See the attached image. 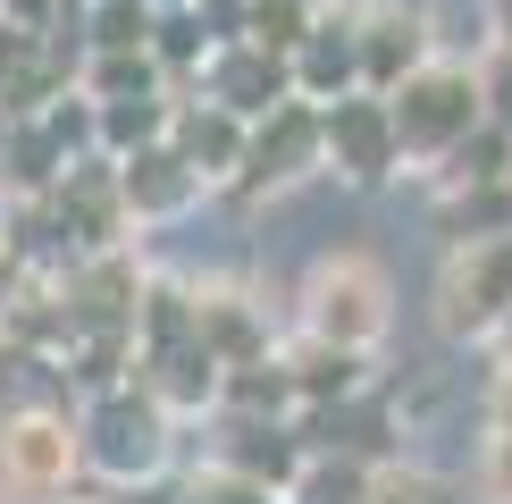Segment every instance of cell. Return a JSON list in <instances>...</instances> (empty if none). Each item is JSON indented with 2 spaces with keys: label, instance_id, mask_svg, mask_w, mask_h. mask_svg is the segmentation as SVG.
<instances>
[{
  "label": "cell",
  "instance_id": "obj_1",
  "mask_svg": "<svg viewBox=\"0 0 512 504\" xmlns=\"http://www.w3.org/2000/svg\"><path fill=\"white\" fill-rule=\"evenodd\" d=\"M76 437H84V479H101V488H152V479L177 471V412L143 378H126L110 395H84Z\"/></svg>",
  "mask_w": 512,
  "mask_h": 504
},
{
  "label": "cell",
  "instance_id": "obj_2",
  "mask_svg": "<svg viewBox=\"0 0 512 504\" xmlns=\"http://www.w3.org/2000/svg\"><path fill=\"white\" fill-rule=\"evenodd\" d=\"M395 328V278L370 261V252H319L303 294H294V336H319V345H345V353H370L387 345Z\"/></svg>",
  "mask_w": 512,
  "mask_h": 504
},
{
  "label": "cell",
  "instance_id": "obj_3",
  "mask_svg": "<svg viewBox=\"0 0 512 504\" xmlns=\"http://www.w3.org/2000/svg\"><path fill=\"white\" fill-rule=\"evenodd\" d=\"M395 101V135H403V168H437L462 152V143L487 126V101H479V59L471 51H437Z\"/></svg>",
  "mask_w": 512,
  "mask_h": 504
},
{
  "label": "cell",
  "instance_id": "obj_4",
  "mask_svg": "<svg viewBox=\"0 0 512 504\" xmlns=\"http://www.w3.org/2000/svg\"><path fill=\"white\" fill-rule=\"evenodd\" d=\"M429 320L445 345H496L512 320V236L496 244H445L437 286H429Z\"/></svg>",
  "mask_w": 512,
  "mask_h": 504
},
{
  "label": "cell",
  "instance_id": "obj_5",
  "mask_svg": "<svg viewBox=\"0 0 512 504\" xmlns=\"http://www.w3.org/2000/svg\"><path fill=\"white\" fill-rule=\"evenodd\" d=\"M84 479V437L76 412L34 395V404H9V496L17 504H59Z\"/></svg>",
  "mask_w": 512,
  "mask_h": 504
},
{
  "label": "cell",
  "instance_id": "obj_6",
  "mask_svg": "<svg viewBox=\"0 0 512 504\" xmlns=\"http://www.w3.org/2000/svg\"><path fill=\"white\" fill-rule=\"evenodd\" d=\"M202 462L210 471H236L269 496H294V479L311 471V446L294 420H261V412H210V437H202Z\"/></svg>",
  "mask_w": 512,
  "mask_h": 504
},
{
  "label": "cell",
  "instance_id": "obj_7",
  "mask_svg": "<svg viewBox=\"0 0 512 504\" xmlns=\"http://www.w3.org/2000/svg\"><path fill=\"white\" fill-rule=\"evenodd\" d=\"M328 168V126H319L311 101H286L252 126V152H244V177H236V202H277L294 185H311Z\"/></svg>",
  "mask_w": 512,
  "mask_h": 504
},
{
  "label": "cell",
  "instance_id": "obj_8",
  "mask_svg": "<svg viewBox=\"0 0 512 504\" xmlns=\"http://www.w3.org/2000/svg\"><path fill=\"white\" fill-rule=\"evenodd\" d=\"M319 126H328V177H345L353 194H378V185L403 177V135H395V101L387 93L328 101Z\"/></svg>",
  "mask_w": 512,
  "mask_h": 504
},
{
  "label": "cell",
  "instance_id": "obj_9",
  "mask_svg": "<svg viewBox=\"0 0 512 504\" xmlns=\"http://www.w3.org/2000/svg\"><path fill=\"white\" fill-rule=\"evenodd\" d=\"M445 51L429 0H361V93H403Z\"/></svg>",
  "mask_w": 512,
  "mask_h": 504
},
{
  "label": "cell",
  "instance_id": "obj_10",
  "mask_svg": "<svg viewBox=\"0 0 512 504\" xmlns=\"http://www.w3.org/2000/svg\"><path fill=\"white\" fill-rule=\"evenodd\" d=\"M51 219H59V236H68V252H76V261L135 244V219H126V194H118V160H110V152H84L68 177H59Z\"/></svg>",
  "mask_w": 512,
  "mask_h": 504
},
{
  "label": "cell",
  "instance_id": "obj_11",
  "mask_svg": "<svg viewBox=\"0 0 512 504\" xmlns=\"http://www.w3.org/2000/svg\"><path fill=\"white\" fill-rule=\"evenodd\" d=\"M59 294H68L76 336H135V311H143V294H152V269L135 261V244H118V252L76 261L68 278H59Z\"/></svg>",
  "mask_w": 512,
  "mask_h": 504
},
{
  "label": "cell",
  "instance_id": "obj_12",
  "mask_svg": "<svg viewBox=\"0 0 512 504\" xmlns=\"http://www.w3.org/2000/svg\"><path fill=\"white\" fill-rule=\"evenodd\" d=\"M303 429L311 454H345V462H370V471H387V462H403V404L395 387H370L353 395V404H319L294 420Z\"/></svg>",
  "mask_w": 512,
  "mask_h": 504
},
{
  "label": "cell",
  "instance_id": "obj_13",
  "mask_svg": "<svg viewBox=\"0 0 512 504\" xmlns=\"http://www.w3.org/2000/svg\"><path fill=\"white\" fill-rule=\"evenodd\" d=\"M194 328H202V345L219 353L227 370H252V362L277 353V311H269V294L244 286V278H194Z\"/></svg>",
  "mask_w": 512,
  "mask_h": 504
},
{
  "label": "cell",
  "instance_id": "obj_14",
  "mask_svg": "<svg viewBox=\"0 0 512 504\" xmlns=\"http://www.w3.org/2000/svg\"><path fill=\"white\" fill-rule=\"evenodd\" d=\"M194 93L219 101V110H236L244 126H261L269 110H286V101H294V59L261 51V42H219Z\"/></svg>",
  "mask_w": 512,
  "mask_h": 504
},
{
  "label": "cell",
  "instance_id": "obj_15",
  "mask_svg": "<svg viewBox=\"0 0 512 504\" xmlns=\"http://www.w3.org/2000/svg\"><path fill=\"white\" fill-rule=\"evenodd\" d=\"M168 143H177V160L194 168L202 185H227V194H236L244 152H252V126L236 110H219V101H202V93H177V126H168Z\"/></svg>",
  "mask_w": 512,
  "mask_h": 504
},
{
  "label": "cell",
  "instance_id": "obj_16",
  "mask_svg": "<svg viewBox=\"0 0 512 504\" xmlns=\"http://www.w3.org/2000/svg\"><path fill=\"white\" fill-rule=\"evenodd\" d=\"M361 93V9H319L311 42L294 51V101H311V110H328V101Z\"/></svg>",
  "mask_w": 512,
  "mask_h": 504
},
{
  "label": "cell",
  "instance_id": "obj_17",
  "mask_svg": "<svg viewBox=\"0 0 512 504\" xmlns=\"http://www.w3.org/2000/svg\"><path fill=\"white\" fill-rule=\"evenodd\" d=\"M118 194H126V219H135V227H177L210 185L177 160V143H152V152L118 160Z\"/></svg>",
  "mask_w": 512,
  "mask_h": 504
},
{
  "label": "cell",
  "instance_id": "obj_18",
  "mask_svg": "<svg viewBox=\"0 0 512 504\" xmlns=\"http://www.w3.org/2000/svg\"><path fill=\"white\" fill-rule=\"evenodd\" d=\"M277 362H286L294 395H303V412H319V404H353V395H370V387H378V362H370V353L319 345V336H294V345H277Z\"/></svg>",
  "mask_w": 512,
  "mask_h": 504
},
{
  "label": "cell",
  "instance_id": "obj_19",
  "mask_svg": "<svg viewBox=\"0 0 512 504\" xmlns=\"http://www.w3.org/2000/svg\"><path fill=\"white\" fill-rule=\"evenodd\" d=\"M68 143L51 135L42 118H17L9 126V152H0V210L9 202H51L59 194V177H68Z\"/></svg>",
  "mask_w": 512,
  "mask_h": 504
},
{
  "label": "cell",
  "instance_id": "obj_20",
  "mask_svg": "<svg viewBox=\"0 0 512 504\" xmlns=\"http://www.w3.org/2000/svg\"><path fill=\"white\" fill-rule=\"evenodd\" d=\"M84 101H152V93H168V76H160V59L152 51H84Z\"/></svg>",
  "mask_w": 512,
  "mask_h": 504
},
{
  "label": "cell",
  "instance_id": "obj_21",
  "mask_svg": "<svg viewBox=\"0 0 512 504\" xmlns=\"http://www.w3.org/2000/svg\"><path fill=\"white\" fill-rule=\"evenodd\" d=\"M437 236H445V244H496V236H512V185L437 194Z\"/></svg>",
  "mask_w": 512,
  "mask_h": 504
},
{
  "label": "cell",
  "instance_id": "obj_22",
  "mask_svg": "<svg viewBox=\"0 0 512 504\" xmlns=\"http://www.w3.org/2000/svg\"><path fill=\"white\" fill-rule=\"evenodd\" d=\"M210 51H219V34H210V17H202V9L160 17L152 59H160V76H168V93H194V84H202V68H210Z\"/></svg>",
  "mask_w": 512,
  "mask_h": 504
},
{
  "label": "cell",
  "instance_id": "obj_23",
  "mask_svg": "<svg viewBox=\"0 0 512 504\" xmlns=\"http://www.w3.org/2000/svg\"><path fill=\"white\" fill-rule=\"evenodd\" d=\"M471 185H512V135L504 126H479V135L437 168V194H471Z\"/></svg>",
  "mask_w": 512,
  "mask_h": 504
},
{
  "label": "cell",
  "instance_id": "obj_24",
  "mask_svg": "<svg viewBox=\"0 0 512 504\" xmlns=\"http://www.w3.org/2000/svg\"><path fill=\"white\" fill-rule=\"evenodd\" d=\"M76 26H84V51H152L160 17L143 9V0H93Z\"/></svg>",
  "mask_w": 512,
  "mask_h": 504
},
{
  "label": "cell",
  "instance_id": "obj_25",
  "mask_svg": "<svg viewBox=\"0 0 512 504\" xmlns=\"http://www.w3.org/2000/svg\"><path fill=\"white\" fill-rule=\"evenodd\" d=\"M311 26H319L311 0H244V42H261V51H277V59L303 51Z\"/></svg>",
  "mask_w": 512,
  "mask_h": 504
},
{
  "label": "cell",
  "instance_id": "obj_26",
  "mask_svg": "<svg viewBox=\"0 0 512 504\" xmlns=\"http://www.w3.org/2000/svg\"><path fill=\"white\" fill-rule=\"evenodd\" d=\"M370 488H378V471H370V462L311 454V471L294 479V496H286V504H370Z\"/></svg>",
  "mask_w": 512,
  "mask_h": 504
},
{
  "label": "cell",
  "instance_id": "obj_27",
  "mask_svg": "<svg viewBox=\"0 0 512 504\" xmlns=\"http://www.w3.org/2000/svg\"><path fill=\"white\" fill-rule=\"evenodd\" d=\"M370 504H462V479H445V471H429V462H387L378 471V488H370Z\"/></svg>",
  "mask_w": 512,
  "mask_h": 504
},
{
  "label": "cell",
  "instance_id": "obj_28",
  "mask_svg": "<svg viewBox=\"0 0 512 504\" xmlns=\"http://www.w3.org/2000/svg\"><path fill=\"white\" fill-rule=\"evenodd\" d=\"M168 504H286V496L252 488V479H236V471H210V462H194V471L168 488Z\"/></svg>",
  "mask_w": 512,
  "mask_h": 504
},
{
  "label": "cell",
  "instance_id": "obj_29",
  "mask_svg": "<svg viewBox=\"0 0 512 504\" xmlns=\"http://www.w3.org/2000/svg\"><path fill=\"white\" fill-rule=\"evenodd\" d=\"M479 101H487V126H504V135H512V51H504V42H487V51H479Z\"/></svg>",
  "mask_w": 512,
  "mask_h": 504
},
{
  "label": "cell",
  "instance_id": "obj_30",
  "mask_svg": "<svg viewBox=\"0 0 512 504\" xmlns=\"http://www.w3.org/2000/svg\"><path fill=\"white\" fill-rule=\"evenodd\" d=\"M471 488H479V504H512V437H487V446H479Z\"/></svg>",
  "mask_w": 512,
  "mask_h": 504
},
{
  "label": "cell",
  "instance_id": "obj_31",
  "mask_svg": "<svg viewBox=\"0 0 512 504\" xmlns=\"http://www.w3.org/2000/svg\"><path fill=\"white\" fill-rule=\"evenodd\" d=\"M0 17L26 26V34H59V26H68V0H0Z\"/></svg>",
  "mask_w": 512,
  "mask_h": 504
},
{
  "label": "cell",
  "instance_id": "obj_32",
  "mask_svg": "<svg viewBox=\"0 0 512 504\" xmlns=\"http://www.w3.org/2000/svg\"><path fill=\"white\" fill-rule=\"evenodd\" d=\"M479 437H512V370L487 378V395H479Z\"/></svg>",
  "mask_w": 512,
  "mask_h": 504
},
{
  "label": "cell",
  "instance_id": "obj_33",
  "mask_svg": "<svg viewBox=\"0 0 512 504\" xmlns=\"http://www.w3.org/2000/svg\"><path fill=\"white\" fill-rule=\"evenodd\" d=\"M26 286H34V261H26V252H17L9 236H0V311H9Z\"/></svg>",
  "mask_w": 512,
  "mask_h": 504
},
{
  "label": "cell",
  "instance_id": "obj_34",
  "mask_svg": "<svg viewBox=\"0 0 512 504\" xmlns=\"http://www.w3.org/2000/svg\"><path fill=\"white\" fill-rule=\"evenodd\" d=\"M487 42H504V51H512V0H487Z\"/></svg>",
  "mask_w": 512,
  "mask_h": 504
},
{
  "label": "cell",
  "instance_id": "obj_35",
  "mask_svg": "<svg viewBox=\"0 0 512 504\" xmlns=\"http://www.w3.org/2000/svg\"><path fill=\"white\" fill-rule=\"evenodd\" d=\"M152 17H185V9H202V0H143Z\"/></svg>",
  "mask_w": 512,
  "mask_h": 504
},
{
  "label": "cell",
  "instance_id": "obj_36",
  "mask_svg": "<svg viewBox=\"0 0 512 504\" xmlns=\"http://www.w3.org/2000/svg\"><path fill=\"white\" fill-rule=\"evenodd\" d=\"M487 353H496V370H512V320H504V336H496Z\"/></svg>",
  "mask_w": 512,
  "mask_h": 504
},
{
  "label": "cell",
  "instance_id": "obj_37",
  "mask_svg": "<svg viewBox=\"0 0 512 504\" xmlns=\"http://www.w3.org/2000/svg\"><path fill=\"white\" fill-rule=\"evenodd\" d=\"M9 126H17V118H9V110H0V152H9Z\"/></svg>",
  "mask_w": 512,
  "mask_h": 504
},
{
  "label": "cell",
  "instance_id": "obj_38",
  "mask_svg": "<svg viewBox=\"0 0 512 504\" xmlns=\"http://www.w3.org/2000/svg\"><path fill=\"white\" fill-rule=\"evenodd\" d=\"M311 9H345V0H311Z\"/></svg>",
  "mask_w": 512,
  "mask_h": 504
},
{
  "label": "cell",
  "instance_id": "obj_39",
  "mask_svg": "<svg viewBox=\"0 0 512 504\" xmlns=\"http://www.w3.org/2000/svg\"><path fill=\"white\" fill-rule=\"evenodd\" d=\"M84 9H93V0H84Z\"/></svg>",
  "mask_w": 512,
  "mask_h": 504
}]
</instances>
